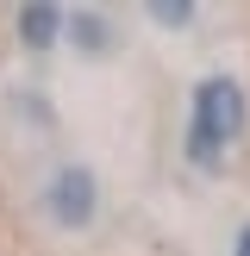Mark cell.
I'll use <instances>...</instances> for the list:
<instances>
[{
    "mask_svg": "<svg viewBox=\"0 0 250 256\" xmlns=\"http://www.w3.org/2000/svg\"><path fill=\"white\" fill-rule=\"evenodd\" d=\"M250 119V94L238 75H200L194 100H188V162L200 169H225L238 132Z\"/></svg>",
    "mask_w": 250,
    "mask_h": 256,
    "instance_id": "cell-1",
    "label": "cell"
},
{
    "mask_svg": "<svg viewBox=\"0 0 250 256\" xmlns=\"http://www.w3.org/2000/svg\"><path fill=\"white\" fill-rule=\"evenodd\" d=\"M44 212H50V225H62V232H88L94 212H100V175L88 169V162H62V169L44 182Z\"/></svg>",
    "mask_w": 250,
    "mask_h": 256,
    "instance_id": "cell-2",
    "label": "cell"
},
{
    "mask_svg": "<svg viewBox=\"0 0 250 256\" xmlns=\"http://www.w3.org/2000/svg\"><path fill=\"white\" fill-rule=\"evenodd\" d=\"M69 32V12L62 6H19V44L25 50H50Z\"/></svg>",
    "mask_w": 250,
    "mask_h": 256,
    "instance_id": "cell-3",
    "label": "cell"
},
{
    "mask_svg": "<svg viewBox=\"0 0 250 256\" xmlns=\"http://www.w3.org/2000/svg\"><path fill=\"white\" fill-rule=\"evenodd\" d=\"M69 44L82 50V56H106L112 50V25L100 19V12H69Z\"/></svg>",
    "mask_w": 250,
    "mask_h": 256,
    "instance_id": "cell-4",
    "label": "cell"
},
{
    "mask_svg": "<svg viewBox=\"0 0 250 256\" xmlns=\"http://www.w3.org/2000/svg\"><path fill=\"white\" fill-rule=\"evenodd\" d=\"M6 100H12V112H19L25 125H38V132H50V125H56V106H50V100L38 94V88H12Z\"/></svg>",
    "mask_w": 250,
    "mask_h": 256,
    "instance_id": "cell-5",
    "label": "cell"
},
{
    "mask_svg": "<svg viewBox=\"0 0 250 256\" xmlns=\"http://www.w3.org/2000/svg\"><path fill=\"white\" fill-rule=\"evenodd\" d=\"M156 25H194V6H150Z\"/></svg>",
    "mask_w": 250,
    "mask_h": 256,
    "instance_id": "cell-6",
    "label": "cell"
},
{
    "mask_svg": "<svg viewBox=\"0 0 250 256\" xmlns=\"http://www.w3.org/2000/svg\"><path fill=\"white\" fill-rule=\"evenodd\" d=\"M232 256H250V219L238 225V244H232Z\"/></svg>",
    "mask_w": 250,
    "mask_h": 256,
    "instance_id": "cell-7",
    "label": "cell"
}]
</instances>
